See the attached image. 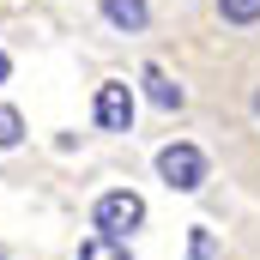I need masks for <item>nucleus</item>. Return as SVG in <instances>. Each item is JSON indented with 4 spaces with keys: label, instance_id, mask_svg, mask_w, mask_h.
Here are the masks:
<instances>
[{
    "label": "nucleus",
    "instance_id": "obj_2",
    "mask_svg": "<svg viewBox=\"0 0 260 260\" xmlns=\"http://www.w3.org/2000/svg\"><path fill=\"white\" fill-rule=\"evenodd\" d=\"M157 176H164L176 194H194L200 182H206V157H200V145H164V151H157Z\"/></svg>",
    "mask_w": 260,
    "mask_h": 260
},
{
    "label": "nucleus",
    "instance_id": "obj_3",
    "mask_svg": "<svg viewBox=\"0 0 260 260\" xmlns=\"http://www.w3.org/2000/svg\"><path fill=\"white\" fill-rule=\"evenodd\" d=\"M91 115H97V127L127 133V121H133V91H127V85H97V103H91Z\"/></svg>",
    "mask_w": 260,
    "mask_h": 260
},
{
    "label": "nucleus",
    "instance_id": "obj_12",
    "mask_svg": "<svg viewBox=\"0 0 260 260\" xmlns=\"http://www.w3.org/2000/svg\"><path fill=\"white\" fill-rule=\"evenodd\" d=\"M0 260H6V254H0Z\"/></svg>",
    "mask_w": 260,
    "mask_h": 260
},
{
    "label": "nucleus",
    "instance_id": "obj_4",
    "mask_svg": "<svg viewBox=\"0 0 260 260\" xmlns=\"http://www.w3.org/2000/svg\"><path fill=\"white\" fill-rule=\"evenodd\" d=\"M145 97H151L157 109H182V103H188V97H182V85H176L164 67H145Z\"/></svg>",
    "mask_w": 260,
    "mask_h": 260
},
{
    "label": "nucleus",
    "instance_id": "obj_5",
    "mask_svg": "<svg viewBox=\"0 0 260 260\" xmlns=\"http://www.w3.org/2000/svg\"><path fill=\"white\" fill-rule=\"evenodd\" d=\"M103 18L109 24H121V30H145V0H103Z\"/></svg>",
    "mask_w": 260,
    "mask_h": 260
},
{
    "label": "nucleus",
    "instance_id": "obj_7",
    "mask_svg": "<svg viewBox=\"0 0 260 260\" xmlns=\"http://www.w3.org/2000/svg\"><path fill=\"white\" fill-rule=\"evenodd\" d=\"M18 139H24V115H18L12 103H0V151H12Z\"/></svg>",
    "mask_w": 260,
    "mask_h": 260
},
{
    "label": "nucleus",
    "instance_id": "obj_10",
    "mask_svg": "<svg viewBox=\"0 0 260 260\" xmlns=\"http://www.w3.org/2000/svg\"><path fill=\"white\" fill-rule=\"evenodd\" d=\"M6 67H12V61H6V55H0V85H6Z\"/></svg>",
    "mask_w": 260,
    "mask_h": 260
},
{
    "label": "nucleus",
    "instance_id": "obj_1",
    "mask_svg": "<svg viewBox=\"0 0 260 260\" xmlns=\"http://www.w3.org/2000/svg\"><path fill=\"white\" fill-rule=\"evenodd\" d=\"M91 218H97V236H115V242H121L133 224H145V200L127 194V188H115V194L97 200V212H91Z\"/></svg>",
    "mask_w": 260,
    "mask_h": 260
},
{
    "label": "nucleus",
    "instance_id": "obj_9",
    "mask_svg": "<svg viewBox=\"0 0 260 260\" xmlns=\"http://www.w3.org/2000/svg\"><path fill=\"white\" fill-rule=\"evenodd\" d=\"M194 260H212V230H194Z\"/></svg>",
    "mask_w": 260,
    "mask_h": 260
},
{
    "label": "nucleus",
    "instance_id": "obj_6",
    "mask_svg": "<svg viewBox=\"0 0 260 260\" xmlns=\"http://www.w3.org/2000/svg\"><path fill=\"white\" fill-rule=\"evenodd\" d=\"M79 260H127V242H115V236H91V242L79 248Z\"/></svg>",
    "mask_w": 260,
    "mask_h": 260
},
{
    "label": "nucleus",
    "instance_id": "obj_11",
    "mask_svg": "<svg viewBox=\"0 0 260 260\" xmlns=\"http://www.w3.org/2000/svg\"><path fill=\"white\" fill-rule=\"evenodd\" d=\"M254 115H260V91H254Z\"/></svg>",
    "mask_w": 260,
    "mask_h": 260
},
{
    "label": "nucleus",
    "instance_id": "obj_8",
    "mask_svg": "<svg viewBox=\"0 0 260 260\" xmlns=\"http://www.w3.org/2000/svg\"><path fill=\"white\" fill-rule=\"evenodd\" d=\"M218 12H224L230 24H254V18H260V0H218Z\"/></svg>",
    "mask_w": 260,
    "mask_h": 260
}]
</instances>
